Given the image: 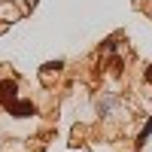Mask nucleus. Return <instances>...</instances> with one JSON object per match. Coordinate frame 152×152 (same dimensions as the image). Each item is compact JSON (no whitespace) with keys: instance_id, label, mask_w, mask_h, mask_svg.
Listing matches in <instances>:
<instances>
[{"instance_id":"f257e3e1","label":"nucleus","mask_w":152,"mask_h":152,"mask_svg":"<svg viewBox=\"0 0 152 152\" xmlns=\"http://www.w3.org/2000/svg\"><path fill=\"white\" fill-rule=\"evenodd\" d=\"M15 91H18V85L12 82V79H3L0 82V100L9 107V104H15Z\"/></svg>"},{"instance_id":"f03ea898","label":"nucleus","mask_w":152,"mask_h":152,"mask_svg":"<svg viewBox=\"0 0 152 152\" xmlns=\"http://www.w3.org/2000/svg\"><path fill=\"white\" fill-rule=\"evenodd\" d=\"M9 113H12V116H34V104H28V100H15V104H9Z\"/></svg>"},{"instance_id":"7ed1b4c3","label":"nucleus","mask_w":152,"mask_h":152,"mask_svg":"<svg viewBox=\"0 0 152 152\" xmlns=\"http://www.w3.org/2000/svg\"><path fill=\"white\" fill-rule=\"evenodd\" d=\"M149 134H152V119L146 122V128L140 131V137H137V146H143V143H146V137H149Z\"/></svg>"},{"instance_id":"20e7f679","label":"nucleus","mask_w":152,"mask_h":152,"mask_svg":"<svg viewBox=\"0 0 152 152\" xmlns=\"http://www.w3.org/2000/svg\"><path fill=\"white\" fill-rule=\"evenodd\" d=\"M146 79H149V82H152V67H149V70H146Z\"/></svg>"}]
</instances>
